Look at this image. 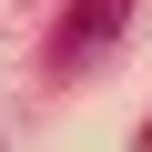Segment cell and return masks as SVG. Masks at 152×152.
<instances>
[{"label": "cell", "instance_id": "obj_1", "mask_svg": "<svg viewBox=\"0 0 152 152\" xmlns=\"http://www.w3.org/2000/svg\"><path fill=\"white\" fill-rule=\"evenodd\" d=\"M122 20H132V0H71L61 31H51V71H61V81H71V71H91V61L122 41Z\"/></svg>", "mask_w": 152, "mask_h": 152}, {"label": "cell", "instance_id": "obj_2", "mask_svg": "<svg viewBox=\"0 0 152 152\" xmlns=\"http://www.w3.org/2000/svg\"><path fill=\"white\" fill-rule=\"evenodd\" d=\"M142 152H152V122H142Z\"/></svg>", "mask_w": 152, "mask_h": 152}]
</instances>
